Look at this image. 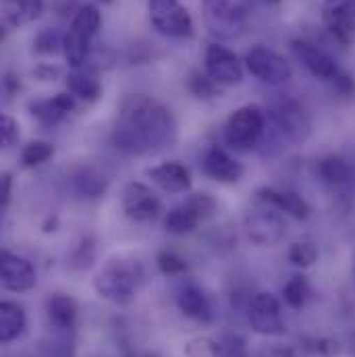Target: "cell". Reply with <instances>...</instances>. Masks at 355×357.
Masks as SVG:
<instances>
[{"mask_svg": "<svg viewBox=\"0 0 355 357\" xmlns=\"http://www.w3.org/2000/svg\"><path fill=\"white\" fill-rule=\"evenodd\" d=\"M185 204H189L197 212L199 218H208V216H212L216 212V199L212 195H208V193H193V195L187 197Z\"/></svg>", "mask_w": 355, "mask_h": 357, "instance_id": "d590c367", "label": "cell"}, {"mask_svg": "<svg viewBox=\"0 0 355 357\" xmlns=\"http://www.w3.org/2000/svg\"><path fill=\"white\" fill-rule=\"evenodd\" d=\"M96 2H102V4H110L112 0H96Z\"/></svg>", "mask_w": 355, "mask_h": 357, "instance_id": "f6af8a7d", "label": "cell"}, {"mask_svg": "<svg viewBox=\"0 0 355 357\" xmlns=\"http://www.w3.org/2000/svg\"><path fill=\"white\" fill-rule=\"evenodd\" d=\"M246 231L256 245L272 248L282 241L287 225L276 208L256 197V204L246 214Z\"/></svg>", "mask_w": 355, "mask_h": 357, "instance_id": "ba28073f", "label": "cell"}, {"mask_svg": "<svg viewBox=\"0 0 355 357\" xmlns=\"http://www.w3.org/2000/svg\"><path fill=\"white\" fill-rule=\"evenodd\" d=\"M144 282V268L139 262L133 260H108L93 276V289L96 293L114 303V305H129L139 287Z\"/></svg>", "mask_w": 355, "mask_h": 357, "instance_id": "7a4b0ae2", "label": "cell"}, {"mask_svg": "<svg viewBox=\"0 0 355 357\" xmlns=\"http://www.w3.org/2000/svg\"><path fill=\"white\" fill-rule=\"evenodd\" d=\"M148 15L152 27L173 40H187L193 36V19L181 0H148Z\"/></svg>", "mask_w": 355, "mask_h": 357, "instance_id": "52a82bcc", "label": "cell"}, {"mask_svg": "<svg viewBox=\"0 0 355 357\" xmlns=\"http://www.w3.org/2000/svg\"><path fill=\"white\" fill-rule=\"evenodd\" d=\"M0 282L10 293H27L36 287V268L25 258L4 250L0 256Z\"/></svg>", "mask_w": 355, "mask_h": 357, "instance_id": "2e32d148", "label": "cell"}, {"mask_svg": "<svg viewBox=\"0 0 355 357\" xmlns=\"http://www.w3.org/2000/svg\"><path fill=\"white\" fill-rule=\"evenodd\" d=\"M46 318L48 324L56 331V333H73L77 318H80V307L77 301L71 295L65 293H52L46 299Z\"/></svg>", "mask_w": 355, "mask_h": 357, "instance_id": "ffe728a7", "label": "cell"}, {"mask_svg": "<svg viewBox=\"0 0 355 357\" xmlns=\"http://www.w3.org/2000/svg\"><path fill=\"white\" fill-rule=\"evenodd\" d=\"M173 297L177 307L191 320L202 322V324H210L214 322V303L210 299V295L191 278H181L175 289H173Z\"/></svg>", "mask_w": 355, "mask_h": 357, "instance_id": "8fae6325", "label": "cell"}, {"mask_svg": "<svg viewBox=\"0 0 355 357\" xmlns=\"http://www.w3.org/2000/svg\"><path fill=\"white\" fill-rule=\"evenodd\" d=\"M216 345H218V356L220 357H250L246 339L239 337V335H235V333L222 335L216 341Z\"/></svg>", "mask_w": 355, "mask_h": 357, "instance_id": "d6a6232c", "label": "cell"}, {"mask_svg": "<svg viewBox=\"0 0 355 357\" xmlns=\"http://www.w3.org/2000/svg\"><path fill=\"white\" fill-rule=\"evenodd\" d=\"M202 171L204 175L218 183H237L243 177V167L241 162H237L227 150L212 146L206 150L204 158H202Z\"/></svg>", "mask_w": 355, "mask_h": 357, "instance_id": "ac0fdd59", "label": "cell"}, {"mask_svg": "<svg viewBox=\"0 0 355 357\" xmlns=\"http://www.w3.org/2000/svg\"><path fill=\"white\" fill-rule=\"evenodd\" d=\"M36 75H38L42 82H54V77H59V75H61V69L50 67V65H42V67H38V69H36Z\"/></svg>", "mask_w": 355, "mask_h": 357, "instance_id": "7bdbcfd3", "label": "cell"}, {"mask_svg": "<svg viewBox=\"0 0 355 357\" xmlns=\"http://www.w3.org/2000/svg\"><path fill=\"white\" fill-rule=\"evenodd\" d=\"M354 274H355V256H354Z\"/></svg>", "mask_w": 355, "mask_h": 357, "instance_id": "7dc6e473", "label": "cell"}, {"mask_svg": "<svg viewBox=\"0 0 355 357\" xmlns=\"http://www.w3.org/2000/svg\"><path fill=\"white\" fill-rule=\"evenodd\" d=\"M67 89L71 96L84 100V102H96L102 96V84L91 67H80L73 69L67 75Z\"/></svg>", "mask_w": 355, "mask_h": 357, "instance_id": "603a6c76", "label": "cell"}, {"mask_svg": "<svg viewBox=\"0 0 355 357\" xmlns=\"http://www.w3.org/2000/svg\"><path fill=\"white\" fill-rule=\"evenodd\" d=\"M156 266L165 276H183L187 272V262L171 250H163L156 256Z\"/></svg>", "mask_w": 355, "mask_h": 357, "instance_id": "836d02e7", "label": "cell"}, {"mask_svg": "<svg viewBox=\"0 0 355 357\" xmlns=\"http://www.w3.org/2000/svg\"><path fill=\"white\" fill-rule=\"evenodd\" d=\"M75 96L71 93H54L52 98H42L29 102V114L44 127H54L65 121L75 110Z\"/></svg>", "mask_w": 355, "mask_h": 357, "instance_id": "e0dca14e", "label": "cell"}, {"mask_svg": "<svg viewBox=\"0 0 355 357\" xmlns=\"http://www.w3.org/2000/svg\"><path fill=\"white\" fill-rule=\"evenodd\" d=\"M27 316L25 310L15 301H2L0 303V341L13 343L25 333Z\"/></svg>", "mask_w": 355, "mask_h": 357, "instance_id": "cb8c5ba5", "label": "cell"}, {"mask_svg": "<svg viewBox=\"0 0 355 357\" xmlns=\"http://www.w3.org/2000/svg\"><path fill=\"white\" fill-rule=\"evenodd\" d=\"M199 220L202 218L189 204H181L165 216V229L171 235H189L191 231H195Z\"/></svg>", "mask_w": 355, "mask_h": 357, "instance_id": "484cf974", "label": "cell"}, {"mask_svg": "<svg viewBox=\"0 0 355 357\" xmlns=\"http://www.w3.org/2000/svg\"><path fill=\"white\" fill-rule=\"evenodd\" d=\"M258 357H297V356H295V351H293V349H289V347L274 345V347H266V349H262Z\"/></svg>", "mask_w": 355, "mask_h": 357, "instance_id": "ab89813d", "label": "cell"}, {"mask_svg": "<svg viewBox=\"0 0 355 357\" xmlns=\"http://www.w3.org/2000/svg\"><path fill=\"white\" fill-rule=\"evenodd\" d=\"M187 89L199 100H210L218 93V84H214L208 75H202L199 71H191L187 77Z\"/></svg>", "mask_w": 355, "mask_h": 357, "instance_id": "1f68e13d", "label": "cell"}, {"mask_svg": "<svg viewBox=\"0 0 355 357\" xmlns=\"http://www.w3.org/2000/svg\"><path fill=\"white\" fill-rule=\"evenodd\" d=\"M10 185H13V178L8 173L2 175V185H0V208H6L8 206V199H10Z\"/></svg>", "mask_w": 355, "mask_h": 357, "instance_id": "b9f144b4", "label": "cell"}, {"mask_svg": "<svg viewBox=\"0 0 355 357\" xmlns=\"http://www.w3.org/2000/svg\"><path fill=\"white\" fill-rule=\"evenodd\" d=\"M204 65L206 75L218 86H237L243 79V63L233 50L220 44H210L206 48Z\"/></svg>", "mask_w": 355, "mask_h": 357, "instance_id": "7c38bea8", "label": "cell"}, {"mask_svg": "<svg viewBox=\"0 0 355 357\" xmlns=\"http://www.w3.org/2000/svg\"><path fill=\"white\" fill-rule=\"evenodd\" d=\"M121 208L135 222H150L160 214V199L144 183H127L121 191Z\"/></svg>", "mask_w": 355, "mask_h": 357, "instance_id": "4fadbf2b", "label": "cell"}, {"mask_svg": "<svg viewBox=\"0 0 355 357\" xmlns=\"http://www.w3.org/2000/svg\"><path fill=\"white\" fill-rule=\"evenodd\" d=\"M19 142V125L15 119L10 116H2L0 119V144L4 150H10L15 148Z\"/></svg>", "mask_w": 355, "mask_h": 357, "instance_id": "8d00e7d4", "label": "cell"}, {"mask_svg": "<svg viewBox=\"0 0 355 357\" xmlns=\"http://www.w3.org/2000/svg\"><path fill=\"white\" fill-rule=\"evenodd\" d=\"M73 341L69 339V333H63V337H56L52 343L46 345V357H73Z\"/></svg>", "mask_w": 355, "mask_h": 357, "instance_id": "74e56055", "label": "cell"}, {"mask_svg": "<svg viewBox=\"0 0 355 357\" xmlns=\"http://www.w3.org/2000/svg\"><path fill=\"white\" fill-rule=\"evenodd\" d=\"M256 197L270 204L278 212L289 214L295 220H305L312 212L310 204L295 191L291 189H278V187H262L256 191Z\"/></svg>", "mask_w": 355, "mask_h": 357, "instance_id": "d6986e66", "label": "cell"}, {"mask_svg": "<svg viewBox=\"0 0 355 357\" xmlns=\"http://www.w3.org/2000/svg\"><path fill=\"white\" fill-rule=\"evenodd\" d=\"M177 142V121L173 112L152 96L131 93L121 106L112 129L116 150L131 156L160 154Z\"/></svg>", "mask_w": 355, "mask_h": 357, "instance_id": "6da1fadb", "label": "cell"}, {"mask_svg": "<svg viewBox=\"0 0 355 357\" xmlns=\"http://www.w3.org/2000/svg\"><path fill=\"white\" fill-rule=\"evenodd\" d=\"M266 135V112L258 104H246L231 112L225 125V142L231 150L248 154L260 148Z\"/></svg>", "mask_w": 355, "mask_h": 357, "instance_id": "277c9868", "label": "cell"}, {"mask_svg": "<svg viewBox=\"0 0 355 357\" xmlns=\"http://www.w3.org/2000/svg\"><path fill=\"white\" fill-rule=\"evenodd\" d=\"M73 185H75L80 195H84V197H98L106 189V178L100 177L98 173H93L89 169H84V171H80L73 177Z\"/></svg>", "mask_w": 355, "mask_h": 357, "instance_id": "f546056e", "label": "cell"}, {"mask_svg": "<svg viewBox=\"0 0 355 357\" xmlns=\"http://www.w3.org/2000/svg\"><path fill=\"white\" fill-rule=\"evenodd\" d=\"M291 48H293V54L297 56V61L316 77V79H322V82H335L341 73L337 61L324 52L322 48L310 44V42H303V40H293L291 42Z\"/></svg>", "mask_w": 355, "mask_h": 357, "instance_id": "9a60e30c", "label": "cell"}, {"mask_svg": "<svg viewBox=\"0 0 355 357\" xmlns=\"http://www.w3.org/2000/svg\"><path fill=\"white\" fill-rule=\"evenodd\" d=\"M93 262V245H89L88 241H84L82 245H77V250L73 252L71 256V268H77V270H84V268L91 266Z\"/></svg>", "mask_w": 355, "mask_h": 357, "instance_id": "f35d334b", "label": "cell"}, {"mask_svg": "<svg viewBox=\"0 0 355 357\" xmlns=\"http://www.w3.org/2000/svg\"><path fill=\"white\" fill-rule=\"evenodd\" d=\"M266 2H272V4H276V2H280V0H266Z\"/></svg>", "mask_w": 355, "mask_h": 357, "instance_id": "bcb514c9", "label": "cell"}, {"mask_svg": "<svg viewBox=\"0 0 355 357\" xmlns=\"http://www.w3.org/2000/svg\"><path fill=\"white\" fill-rule=\"evenodd\" d=\"M146 175L152 178V183H156L160 189H165L169 193H185V191L191 189L189 169L185 165L177 162V160L152 167V169L146 171Z\"/></svg>", "mask_w": 355, "mask_h": 357, "instance_id": "44dd1931", "label": "cell"}, {"mask_svg": "<svg viewBox=\"0 0 355 357\" xmlns=\"http://www.w3.org/2000/svg\"><path fill=\"white\" fill-rule=\"evenodd\" d=\"M44 13V0H4L2 21L6 27H23L40 19Z\"/></svg>", "mask_w": 355, "mask_h": 357, "instance_id": "7402d4cb", "label": "cell"}, {"mask_svg": "<svg viewBox=\"0 0 355 357\" xmlns=\"http://www.w3.org/2000/svg\"><path fill=\"white\" fill-rule=\"evenodd\" d=\"M246 67L256 79L268 86H282L293 77L291 65L266 46H254L246 54Z\"/></svg>", "mask_w": 355, "mask_h": 357, "instance_id": "30bf717a", "label": "cell"}, {"mask_svg": "<svg viewBox=\"0 0 355 357\" xmlns=\"http://www.w3.org/2000/svg\"><path fill=\"white\" fill-rule=\"evenodd\" d=\"M352 354H354V357H355V335L352 337Z\"/></svg>", "mask_w": 355, "mask_h": 357, "instance_id": "ee69618b", "label": "cell"}, {"mask_svg": "<svg viewBox=\"0 0 355 357\" xmlns=\"http://www.w3.org/2000/svg\"><path fill=\"white\" fill-rule=\"evenodd\" d=\"M322 23L328 33L343 46L355 40V0H324Z\"/></svg>", "mask_w": 355, "mask_h": 357, "instance_id": "5bb4252c", "label": "cell"}, {"mask_svg": "<svg viewBox=\"0 0 355 357\" xmlns=\"http://www.w3.org/2000/svg\"><path fill=\"white\" fill-rule=\"evenodd\" d=\"M266 127L280 144H303L312 133V121L308 110L295 98H276L266 114Z\"/></svg>", "mask_w": 355, "mask_h": 357, "instance_id": "3957f363", "label": "cell"}, {"mask_svg": "<svg viewBox=\"0 0 355 357\" xmlns=\"http://www.w3.org/2000/svg\"><path fill=\"white\" fill-rule=\"evenodd\" d=\"M63 46H65V33L50 27L42 29L33 40V50L40 54H56L63 50Z\"/></svg>", "mask_w": 355, "mask_h": 357, "instance_id": "4dcf8cb0", "label": "cell"}, {"mask_svg": "<svg viewBox=\"0 0 355 357\" xmlns=\"http://www.w3.org/2000/svg\"><path fill=\"white\" fill-rule=\"evenodd\" d=\"M316 351L322 354V356H335L339 351V345H337V341H331V339H318L316 341Z\"/></svg>", "mask_w": 355, "mask_h": 357, "instance_id": "60d3db41", "label": "cell"}, {"mask_svg": "<svg viewBox=\"0 0 355 357\" xmlns=\"http://www.w3.org/2000/svg\"><path fill=\"white\" fill-rule=\"evenodd\" d=\"M183 357H220L218 356V345L212 339L206 337H197L191 339L185 349H183Z\"/></svg>", "mask_w": 355, "mask_h": 357, "instance_id": "e575fe53", "label": "cell"}, {"mask_svg": "<svg viewBox=\"0 0 355 357\" xmlns=\"http://www.w3.org/2000/svg\"><path fill=\"white\" fill-rule=\"evenodd\" d=\"M248 322L262 337H280L287 333L282 307L276 295L260 291L248 301Z\"/></svg>", "mask_w": 355, "mask_h": 357, "instance_id": "9c48e42d", "label": "cell"}, {"mask_svg": "<svg viewBox=\"0 0 355 357\" xmlns=\"http://www.w3.org/2000/svg\"><path fill=\"white\" fill-rule=\"evenodd\" d=\"M316 173L322 183L331 187H343L354 178V169L352 165L341 158V156H324L316 165Z\"/></svg>", "mask_w": 355, "mask_h": 357, "instance_id": "d4e9b609", "label": "cell"}, {"mask_svg": "<svg viewBox=\"0 0 355 357\" xmlns=\"http://www.w3.org/2000/svg\"><path fill=\"white\" fill-rule=\"evenodd\" d=\"M312 297L310 280L303 274H295L285 287H282V299L291 310H301Z\"/></svg>", "mask_w": 355, "mask_h": 357, "instance_id": "4316f807", "label": "cell"}, {"mask_svg": "<svg viewBox=\"0 0 355 357\" xmlns=\"http://www.w3.org/2000/svg\"><path fill=\"white\" fill-rule=\"evenodd\" d=\"M54 156V146L42 139H31L21 150V165L25 169H36Z\"/></svg>", "mask_w": 355, "mask_h": 357, "instance_id": "83f0119b", "label": "cell"}, {"mask_svg": "<svg viewBox=\"0 0 355 357\" xmlns=\"http://www.w3.org/2000/svg\"><path fill=\"white\" fill-rule=\"evenodd\" d=\"M100 25H102V15H100L98 6L86 4V6L77 8L75 17L65 33V46H63L65 61L73 69H80L86 65Z\"/></svg>", "mask_w": 355, "mask_h": 357, "instance_id": "5b68a950", "label": "cell"}, {"mask_svg": "<svg viewBox=\"0 0 355 357\" xmlns=\"http://www.w3.org/2000/svg\"><path fill=\"white\" fill-rule=\"evenodd\" d=\"M318 256H320V250L314 241L310 239H303V241H295L289 252H287V258L293 266L297 268H310L318 262Z\"/></svg>", "mask_w": 355, "mask_h": 357, "instance_id": "f1b7e54d", "label": "cell"}, {"mask_svg": "<svg viewBox=\"0 0 355 357\" xmlns=\"http://www.w3.org/2000/svg\"><path fill=\"white\" fill-rule=\"evenodd\" d=\"M146 357H158V356H146Z\"/></svg>", "mask_w": 355, "mask_h": 357, "instance_id": "c3c4849f", "label": "cell"}, {"mask_svg": "<svg viewBox=\"0 0 355 357\" xmlns=\"http://www.w3.org/2000/svg\"><path fill=\"white\" fill-rule=\"evenodd\" d=\"M202 10H204V23L214 38L233 40L248 25L250 2L248 0H202Z\"/></svg>", "mask_w": 355, "mask_h": 357, "instance_id": "8992f818", "label": "cell"}]
</instances>
